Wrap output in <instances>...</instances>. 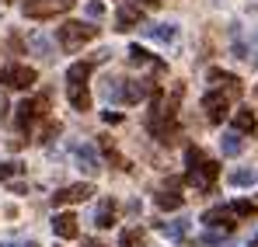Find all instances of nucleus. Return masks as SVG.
Returning <instances> with one entry per match:
<instances>
[{"label": "nucleus", "instance_id": "obj_14", "mask_svg": "<svg viewBox=\"0 0 258 247\" xmlns=\"http://www.w3.org/2000/svg\"><path fill=\"white\" fill-rule=\"evenodd\" d=\"M255 129H258V122H255V112H251V108H237V112H234V132L251 136Z\"/></svg>", "mask_w": 258, "mask_h": 247}, {"label": "nucleus", "instance_id": "obj_31", "mask_svg": "<svg viewBox=\"0 0 258 247\" xmlns=\"http://www.w3.org/2000/svg\"><path fill=\"white\" fill-rule=\"evenodd\" d=\"M129 4H136L140 11H157V4H161V0H129Z\"/></svg>", "mask_w": 258, "mask_h": 247}, {"label": "nucleus", "instance_id": "obj_25", "mask_svg": "<svg viewBox=\"0 0 258 247\" xmlns=\"http://www.w3.org/2000/svg\"><path fill=\"white\" fill-rule=\"evenodd\" d=\"M101 94H105V101H122V80H105V87H101Z\"/></svg>", "mask_w": 258, "mask_h": 247}, {"label": "nucleus", "instance_id": "obj_3", "mask_svg": "<svg viewBox=\"0 0 258 247\" xmlns=\"http://www.w3.org/2000/svg\"><path fill=\"white\" fill-rule=\"evenodd\" d=\"M35 80H39V73L32 66H21V63H11V66L0 70V84L11 87V91H28Z\"/></svg>", "mask_w": 258, "mask_h": 247}, {"label": "nucleus", "instance_id": "obj_26", "mask_svg": "<svg viewBox=\"0 0 258 247\" xmlns=\"http://www.w3.org/2000/svg\"><path fill=\"white\" fill-rule=\"evenodd\" d=\"M203 160H206V153H203L199 146H188V150H185V167H188V171H192V167H199Z\"/></svg>", "mask_w": 258, "mask_h": 247}, {"label": "nucleus", "instance_id": "obj_33", "mask_svg": "<svg viewBox=\"0 0 258 247\" xmlns=\"http://www.w3.org/2000/svg\"><path fill=\"white\" fill-rule=\"evenodd\" d=\"M0 247H35V244L28 240V244H0Z\"/></svg>", "mask_w": 258, "mask_h": 247}, {"label": "nucleus", "instance_id": "obj_11", "mask_svg": "<svg viewBox=\"0 0 258 247\" xmlns=\"http://www.w3.org/2000/svg\"><path fill=\"white\" fill-rule=\"evenodd\" d=\"M150 94H154V87L147 80H122V101L126 105H136V101H143Z\"/></svg>", "mask_w": 258, "mask_h": 247}, {"label": "nucleus", "instance_id": "obj_28", "mask_svg": "<svg viewBox=\"0 0 258 247\" xmlns=\"http://www.w3.org/2000/svg\"><path fill=\"white\" fill-rule=\"evenodd\" d=\"M14 174H21V164H14V160H4L0 164V181H11Z\"/></svg>", "mask_w": 258, "mask_h": 247}, {"label": "nucleus", "instance_id": "obj_6", "mask_svg": "<svg viewBox=\"0 0 258 247\" xmlns=\"http://www.w3.org/2000/svg\"><path fill=\"white\" fill-rule=\"evenodd\" d=\"M203 226L206 230H223V233H230L234 230V212L230 206H213L203 212Z\"/></svg>", "mask_w": 258, "mask_h": 247}, {"label": "nucleus", "instance_id": "obj_27", "mask_svg": "<svg viewBox=\"0 0 258 247\" xmlns=\"http://www.w3.org/2000/svg\"><path fill=\"white\" fill-rule=\"evenodd\" d=\"M136 244H140V230H133V226H129V230L119 233V247H136Z\"/></svg>", "mask_w": 258, "mask_h": 247}, {"label": "nucleus", "instance_id": "obj_23", "mask_svg": "<svg viewBox=\"0 0 258 247\" xmlns=\"http://www.w3.org/2000/svg\"><path fill=\"white\" fill-rule=\"evenodd\" d=\"M210 80L227 84V94H241V80H237L234 73H223V70H210Z\"/></svg>", "mask_w": 258, "mask_h": 247}, {"label": "nucleus", "instance_id": "obj_36", "mask_svg": "<svg viewBox=\"0 0 258 247\" xmlns=\"http://www.w3.org/2000/svg\"><path fill=\"white\" fill-rule=\"evenodd\" d=\"M4 4H14V0H4Z\"/></svg>", "mask_w": 258, "mask_h": 247}, {"label": "nucleus", "instance_id": "obj_19", "mask_svg": "<svg viewBox=\"0 0 258 247\" xmlns=\"http://www.w3.org/2000/svg\"><path fill=\"white\" fill-rule=\"evenodd\" d=\"M220 150H223V157H237V153L244 150V139H241V132H227V136L220 139Z\"/></svg>", "mask_w": 258, "mask_h": 247}, {"label": "nucleus", "instance_id": "obj_13", "mask_svg": "<svg viewBox=\"0 0 258 247\" xmlns=\"http://www.w3.org/2000/svg\"><path fill=\"white\" fill-rule=\"evenodd\" d=\"M67 101H70L74 112H87V108H91V94H87L84 84H70V87H67Z\"/></svg>", "mask_w": 258, "mask_h": 247}, {"label": "nucleus", "instance_id": "obj_37", "mask_svg": "<svg viewBox=\"0 0 258 247\" xmlns=\"http://www.w3.org/2000/svg\"><path fill=\"white\" fill-rule=\"evenodd\" d=\"M255 94H258V87H255Z\"/></svg>", "mask_w": 258, "mask_h": 247}, {"label": "nucleus", "instance_id": "obj_24", "mask_svg": "<svg viewBox=\"0 0 258 247\" xmlns=\"http://www.w3.org/2000/svg\"><path fill=\"white\" fill-rule=\"evenodd\" d=\"M230 212H234V219H251L258 212V206L248 202V199H237V202H230Z\"/></svg>", "mask_w": 258, "mask_h": 247}, {"label": "nucleus", "instance_id": "obj_30", "mask_svg": "<svg viewBox=\"0 0 258 247\" xmlns=\"http://www.w3.org/2000/svg\"><path fill=\"white\" fill-rule=\"evenodd\" d=\"M52 136H59V122H45V129H42V143H49Z\"/></svg>", "mask_w": 258, "mask_h": 247}, {"label": "nucleus", "instance_id": "obj_15", "mask_svg": "<svg viewBox=\"0 0 258 247\" xmlns=\"http://www.w3.org/2000/svg\"><path fill=\"white\" fill-rule=\"evenodd\" d=\"M227 181L234 188H251V185H258V167H237V171H230Z\"/></svg>", "mask_w": 258, "mask_h": 247}, {"label": "nucleus", "instance_id": "obj_9", "mask_svg": "<svg viewBox=\"0 0 258 247\" xmlns=\"http://www.w3.org/2000/svg\"><path fill=\"white\" fill-rule=\"evenodd\" d=\"M115 25H119V32H129V28H143V11L136 7V4H122L119 7V14H115Z\"/></svg>", "mask_w": 258, "mask_h": 247}, {"label": "nucleus", "instance_id": "obj_22", "mask_svg": "<svg viewBox=\"0 0 258 247\" xmlns=\"http://www.w3.org/2000/svg\"><path fill=\"white\" fill-rule=\"evenodd\" d=\"M91 70H94V63H74L70 70H67V80L70 84H84L91 77Z\"/></svg>", "mask_w": 258, "mask_h": 247}, {"label": "nucleus", "instance_id": "obj_1", "mask_svg": "<svg viewBox=\"0 0 258 247\" xmlns=\"http://www.w3.org/2000/svg\"><path fill=\"white\" fill-rule=\"evenodd\" d=\"M98 35V28L94 25H84V21H67V25H59L56 28V42L67 49V52H77L84 42H91Z\"/></svg>", "mask_w": 258, "mask_h": 247}, {"label": "nucleus", "instance_id": "obj_34", "mask_svg": "<svg viewBox=\"0 0 258 247\" xmlns=\"http://www.w3.org/2000/svg\"><path fill=\"white\" fill-rule=\"evenodd\" d=\"M84 247H105V244H98V240H84Z\"/></svg>", "mask_w": 258, "mask_h": 247}, {"label": "nucleus", "instance_id": "obj_20", "mask_svg": "<svg viewBox=\"0 0 258 247\" xmlns=\"http://www.w3.org/2000/svg\"><path fill=\"white\" fill-rule=\"evenodd\" d=\"M161 233L171 237V240H185V233H188V219H171V223H164Z\"/></svg>", "mask_w": 258, "mask_h": 247}, {"label": "nucleus", "instance_id": "obj_12", "mask_svg": "<svg viewBox=\"0 0 258 247\" xmlns=\"http://www.w3.org/2000/svg\"><path fill=\"white\" fill-rule=\"evenodd\" d=\"M74 160H77V164H81V171H87V174H98V171H101L94 146H87V143H77V146H74Z\"/></svg>", "mask_w": 258, "mask_h": 247}, {"label": "nucleus", "instance_id": "obj_18", "mask_svg": "<svg viewBox=\"0 0 258 247\" xmlns=\"http://www.w3.org/2000/svg\"><path fill=\"white\" fill-rule=\"evenodd\" d=\"M143 35H150L157 42H174L178 39V28L174 25H143Z\"/></svg>", "mask_w": 258, "mask_h": 247}, {"label": "nucleus", "instance_id": "obj_7", "mask_svg": "<svg viewBox=\"0 0 258 247\" xmlns=\"http://www.w3.org/2000/svg\"><path fill=\"white\" fill-rule=\"evenodd\" d=\"M42 112H45V94L42 98H25V101L18 105V125L28 129L35 119H42Z\"/></svg>", "mask_w": 258, "mask_h": 247}, {"label": "nucleus", "instance_id": "obj_5", "mask_svg": "<svg viewBox=\"0 0 258 247\" xmlns=\"http://www.w3.org/2000/svg\"><path fill=\"white\" fill-rule=\"evenodd\" d=\"M203 112H206V119L213 125H220L227 115H230V94H223V91H210L206 98H203Z\"/></svg>", "mask_w": 258, "mask_h": 247}, {"label": "nucleus", "instance_id": "obj_2", "mask_svg": "<svg viewBox=\"0 0 258 247\" xmlns=\"http://www.w3.org/2000/svg\"><path fill=\"white\" fill-rule=\"evenodd\" d=\"M74 7V0H25V18L32 21H49L56 14H67Z\"/></svg>", "mask_w": 258, "mask_h": 247}, {"label": "nucleus", "instance_id": "obj_32", "mask_svg": "<svg viewBox=\"0 0 258 247\" xmlns=\"http://www.w3.org/2000/svg\"><path fill=\"white\" fill-rule=\"evenodd\" d=\"M101 119H105V122H112V125H115V122H122V115H119V112H105Z\"/></svg>", "mask_w": 258, "mask_h": 247}, {"label": "nucleus", "instance_id": "obj_29", "mask_svg": "<svg viewBox=\"0 0 258 247\" xmlns=\"http://www.w3.org/2000/svg\"><path fill=\"white\" fill-rule=\"evenodd\" d=\"M87 18H94V21L105 18V4L101 0H87Z\"/></svg>", "mask_w": 258, "mask_h": 247}, {"label": "nucleus", "instance_id": "obj_4", "mask_svg": "<svg viewBox=\"0 0 258 247\" xmlns=\"http://www.w3.org/2000/svg\"><path fill=\"white\" fill-rule=\"evenodd\" d=\"M216 174H220V167L216 160H203L199 167H192V171H185V181L196 188V192H213V181Z\"/></svg>", "mask_w": 258, "mask_h": 247}, {"label": "nucleus", "instance_id": "obj_35", "mask_svg": "<svg viewBox=\"0 0 258 247\" xmlns=\"http://www.w3.org/2000/svg\"><path fill=\"white\" fill-rule=\"evenodd\" d=\"M248 247H258V237H255V240H251V244H248Z\"/></svg>", "mask_w": 258, "mask_h": 247}, {"label": "nucleus", "instance_id": "obj_8", "mask_svg": "<svg viewBox=\"0 0 258 247\" xmlns=\"http://www.w3.org/2000/svg\"><path fill=\"white\" fill-rule=\"evenodd\" d=\"M91 195H94V185H87V181H81V185L59 188V192L52 195V206H67V202H84V199H91Z\"/></svg>", "mask_w": 258, "mask_h": 247}, {"label": "nucleus", "instance_id": "obj_17", "mask_svg": "<svg viewBox=\"0 0 258 247\" xmlns=\"http://www.w3.org/2000/svg\"><path fill=\"white\" fill-rule=\"evenodd\" d=\"M112 223H115V202H112V199H101V202H98V212H94V226L108 230Z\"/></svg>", "mask_w": 258, "mask_h": 247}, {"label": "nucleus", "instance_id": "obj_10", "mask_svg": "<svg viewBox=\"0 0 258 247\" xmlns=\"http://www.w3.org/2000/svg\"><path fill=\"white\" fill-rule=\"evenodd\" d=\"M52 233H56L59 240H74V237H77V216H74V212H56Z\"/></svg>", "mask_w": 258, "mask_h": 247}, {"label": "nucleus", "instance_id": "obj_16", "mask_svg": "<svg viewBox=\"0 0 258 247\" xmlns=\"http://www.w3.org/2000/svg\"><path fill=\"white\" fill-rule=\"evenodd\" d=\"M129 63H133V66H150V70H157V73L164 70V63H161V59H150V52L140 49V45H129Z\"/></svg>", "mask_w": 258, "mask_h": 247}, {"label": "nucleus", "instance_id": "obj_21", "mask_svg": "<svg viewBox=\"0 0 258 247\" xmlns=\"http://www.w3.org/2000/svg\"><path fill=\"white\" fill-rule=\"evenodd\" d=\"M157 206L164 209V212H174V209H181V195H178L174 188H164V192L157 195Z\"/></svg>", "mask_w": 258, "mask_h": 247}]
</instances>
